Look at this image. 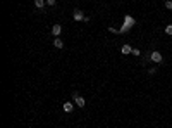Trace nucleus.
<instances>
[{
	"label": "nucleus",
	"mask_w": 172,
	"mask_h": 128,
	"mask_svg": "<svg viewBox=\"0 0 172 128\" xmlns=\"http://www.w3.org/2000/svg\"><path fill=\"white\" fill-rule=\"evenodd\" d=\"M165 7H167V9H172V2H165Z\"/></svg>",
	"instance_id": "obj_12"
},
{
	"label": "nucleus",
	"mask_w": 172,
	"mask_h": 128,
	"mask_svg": "<svg viewBox=\"0 0 172 128\" xmlns=\"http://www.w3.org/2000/svg\"><path fill=\"white\" fill-rule=\"evenodd\" d=\"M45 4H47V2H43V0H35V7H36V9H43Z\"/></svg>",
	"instance_id": "obj_8"
},
{
	"label": "nucleus",
	"mask_w": 172,
	"mask_h": 128,
	"mask_svg": "<svg viewBox=\"0 0 172 128\" xmlns=\"http://www.w3.org/2000/svg\"><path fill=\"white\" fill-rule=\"evenodd\" d=\"M62 109H64L66 112H72V111H74V106H72V102H64Z\"/></svg>",
	"instance_id": "obj_5"
},
{
	"label": "nucleus",
	"mask_w": 172,
	"mask_h": 128,
	"mask_svg": "<svg viewBox=\"0 0 172 128\" xmlns=\"http://www.w3.org/2000/svg\"><path fill=\"white\" fill-rule=\"evenodd\" d=\"M72 99H74V102H76V106H79V107H84L86 100L83 99V97L78 94V92H74V94H72Z\"/></svg>",
	"instance_id": "obj_1"
},
{
	"label": "nucleus",
	"mask_w": 172,
	"mask_h": 128,
	"mask_svg": "<svg viewBox=\"0 0 172 128\" xmlns=\"http://www.w3.org/2000/svg\"><path fill=\"white\" fill-rule=\"evenodd\" d=\"M74 19H76V21H84L86 16L83 14V11H79V9H74Z\"/></svg>",
	"instance_id": "obj_2"
},
{
	"label": "nucleus",
	"mask_w": 172,
	"mask_h": 128,
	"mask_svg": "<svg viewBox=\"0 0 172 128\" xmlns=\"http://www.w3.org/2000/svg\"><path fill=\"white\" fill-rule=\"evenodd\" d=\"M60 31H62V26L60 24H53L52 26V35H55L57 38H59V35H60Z\"/></svg>",
	"instance_id": "obj_4"
},
{
	"label": "nucleus",
	"mask_w": 172,
	"mask_h": 128,
	"mask_svg": "<svg viewBox=\"0 0 172 128\" xmlns=\"http://www.w3.org/2000/svg\"><path fill=\"white\" fill-rule=\"evenodd\" d=\"M150 57H152V61L153 62H162V54H160V52H152V55H150Z\"/></svg>",
	"instance_id": "obj_3"
},
{
	"label": "nucleus",
	"mask_w": 172,
	"mask_h": 128,
	"mask_svg": "<svg viewBox=\"0 0 172 128\" xmlns=\"http://www.w3.org/2000/svg\"><path fill=\"white\" fill-rule=\"evenodd\" d=\"M165 33H167V35H172V24L165 26Z\"/></svg>",
	"instance_id": "obj_9"
},
{
	"label": "nucleus",
	"mask_w": 172,
	"mask_h": 128,
	"mask_svg": "<svg viewBox=\"0 0 172 128\" xmlns=\"http://www.w3.org/2000/svg\"><path fill=\"white\" fill-rule=\"evenodd\" d=\"M121 52H122V54H131L133 52V49L129 45H122V49H121Z\"/></svg>",
	"instance_id": "obj_7"
},
{
	"label": "nucleus",
	"mask_w": 172,
	"mask_h": 128,
	"mask_svg": "<svg viewBox=\"0 0 172 128\" xmlns=\"http://www.w3.org/2000/svg\"><path fill=\"white\" fill-rule=\"evenodd\" d=\"M53 45L57 47V49H62V47H64V42H62L60 38H55V40H53Z\"/></svg>",
	"instance_id": "obj_6"
},
{
	"label": "nucleus",
	"mask_w": 172,
	"mask_h": 128,
	"mask_svg": "<svg viewBox=\"0 0 172 128\" xmlns=\"http://www.w3.org/2000/svg\"><path fill=\"white\" fill-rule=\"evenodd\" d=\"M47 5H50V7H53V5H55V0H47Z\"/></svg>",
	"instance_id": "obj_10"
},
{
	"label": "nucleus",
	"mask_w": 172,
	"mask_h": 128,
	"mask_svg": "<svg viewBox=\"0 0 172 128\" xmlns=\"http://www.w3.org/2000/svg\"><path fill=\"white\" fill-rule=\"evenodd\" d=\"M133 54H134V55H139V49H133Z\"/></svg>",
	"instance_id": "obj_11"
}]
</instances>
